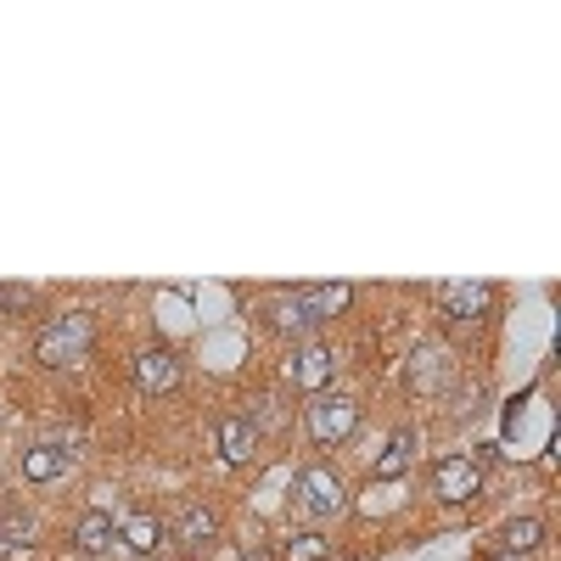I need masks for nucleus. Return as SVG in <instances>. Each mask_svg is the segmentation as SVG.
I'll return each instance as SVG.
<instances>
[{
	"instance_id": "nucleus-1",
	"label": "nucleus",
	"mask_w": 561,
	"mask_h": 561,
	"mask_svg": "<svg viewBox=\"0 0 561 561\" xmlns=\"http://www.w3.org/2000/svg\"><path fill=\"white\" fill-rule=\"evenodd\" d=\"M354 304V287H280L264 298L259 320H264V332L280 337V343H304V337H320L332 320H343Z\"/></svg>"
},
{
	"instance_id": "nucleus-2",
	"label": "nucleus",
	"mask_w": 561,
	"mask_h": 561,
	"mask_svg": "<svg viewBox=\"0 0 561 561\" xmlns=\"http://www.w3.org/2000/svg\"><path fill=\"white\" fill-rule=\"evenodd\" d=\"M287 505L298 511V517H309V528H325V523H337L354 511V483L337 460H325V455H309L293 483H287Z\"/></svg>"
},
{
	"instance_id": "nucleus-3",
	"label": "nucleus",
	"mask_w": 561,
	"mask_h": 561,
	"mask_svg": "<svg viewBox=\"0 0 561 561\" xmlns=\"http://www.w3.org/2000/svg\"><path fill=\"white\" fill-rule=\"evenodd\" d=\"M90 348H96V320H90V309H57L39 320L34 332V365L39 370H68L79 359H90Z\"/></svg>"
},
{
	"instance_id": "nucleus-4",
	"label": "nucleus",
	"mask_w": 561,
	"mask_h": 561,
	"mask_svg": "<svg viewBox=\"0 0 561 561\" xmlns=\"http://www.w3.org/2000/svg\"><path fill=\"white\" fill-rule=\"evenodd\" d=\"M433 314H438L444 332L472 337L500 314V287H489V280H444L433 293Z\"/></svg>"
},
{
	"instance_id": "nucleus-5",
	"label": "nucleus",
	"mask_w": 561,
	"mask_h": 561,
	"mask_svg": "<svg viewBox=\"0 0 561 561\" xmlns=\"http://www.w3.org/2000/svg\"><path fill=\"white\" fill-rule=\"evenodd\" d=\"M359 421H365V404L348 388H325V393L304 399V438L314 449H343L359 433Z\"/></svg>"
},
{
	"instance_id": "nucleus-6",
	"label": "nucleus",
	"mask_w": 561,
	"mask_h": 561,
	"mask_svg": "<svg viewBox=\"0 0 561 561\" xmlns=\"http://www.w3.org/2000/svg\"><path fill=\"white\" fill-rule=\"evenodd\" d=\"M337 370H343V348L332 337H304V343H287V354H280V382L304 399L332 388Z\"/></svg>"
},
{
	"instance_id": "nucleus-7",
	"label": "nucleus",
	"mask_w": 561,
	"mask_h": 561,
	"mask_svg": "<svg viewBox=\"0 0 561 561\" xmlns=\"http://www.w3.org/2000/svg\"><path fill=\"white\" fill-rule=\"evenodd\" d=\"M427 494H433L438 505H449V511L483 500V494H489V466H483V455H460V449L438 455V460L427 466Z\"/></svg>"
},
{
	"instance_id": "nucleus-8",
	"label": "nucleus",
	"mask_w": 561,
	"mask_h": 561,
	"mask_svg": "<svg viewBox=\"0 0 561 561\" xmlns=\"http://www.w3.org/2000/svg\"><path fill=\"white\" fill-rule=\"evenodd\" d=\"M225 539V511L214 500H197V494H185L174 505V517H169V545H180L185 556H203Z\"/></svg>"
},
{
	"instance_id": "nucleus-9",
	"label": "nucleus",
	"mask_w": 561,
	"mask_h": 561,
	"mask_svg": "<svg viewBox=\"0 0 561 561\" xmlns=\"http://www.w3.org/2000/svg\"><path fill=\"white\" fill-rule=\"evenodd\" d=\"M455 377H460V359L444 343H415L404 359V393L410 399H449Z\"/></svg>"
},
{
	"instance_id": "nucleus-10",
	"label": "nucleus",
	"mask_w": 561,
	"mask_h": 561,
	"mask_svg": "<svg viewBox=\"0 0 561 561\" xmlns=\"http://www.w3.org/2000/svg\"><path fill=\"white\" fill-rule=\"evenodd\" d=\"M214 455H219L225 466H237V472L259 466V455H264L259 415H253V410H225V415L214 421Z\"/></svg>"
},
{
	"instance_id": "nucleus-11",
	"label": "nucleus",
	"mask_w": 561,
	"mask_h": 561,
	"mask_svg": "<svg viewBox=\"0 0 561 561\" xmlns=\"http://www.w3.org/2000/svg\"><path fill=\"white\" fill-rule=\"evenodd\" d=\"M129 377H135V393L140 399H169L180 388V377H185V359L169 343H147V348H135Z\"/></svg>"
},
{
	"instance_id": "nucleus-12",
	"label": "nucleus",
	"mask_w": 561,
	"mask_h": 561,
	"mask_svg": "<svg viewBox=\"0 0 561 561\" xmlns=\"http://www.w3.org/2000/svg\"><path fill=\"white\" fill-rule=\"evenodd\" d=\"M118 545L135 556V561H152L169 550V517H158L152 505H135L118 517Z\"/></svg>"
},
{
	"instance_id": "nucleus-13",
	"label": "nucleus",
	"mask_w": 561,
	"mask_h": 561,
	"mask_svg": "<svg viewBox=\"0 0 561 561\" xmlns=\"http://www.w3.org/2000/svg\"><path fill=\"white\" fill-rule=\"evenodd\" d=\"M68 545H73V556H84V561H102V556H113V545H118V517H113L107 505H90V511H79V523H73Z\"/></svg>"
},
{
	"instance_id": "nucleus-14",
	"label": "nucleus",
	"mask_w": 561,
	"mask_h": 561,
	"mask_svg": "<svg viewBox=\"0 0 561 561\" xmlns=\"http://www.w3.org/2000/svg\"><path fill=\"white\" fill-rule=\"evenodd\" d=\"M73 472V449L68 444H57V438H39V444H23V455H18V478L23 483H57V478H68Z\"/></svg>"
},
{
	"instance_id": "nucleus-15",
	"label": "nucleus",
	"mask_w": 561,
	"mask_h": 561,
	"mask_svg": "<svg viewBox=\"0 0 561 561\" xmlns=\"http://www.w3.org/2000/svg\"><path fill=\"white\" fill-rule=\"evenodd\" d=\"M545 539H550V523L534 517V511H523V517H505V523L494 528V550L523 556V561H534V556L545 550Z\"/></svg>"
},
{
	"instance_id": "nucleus-16",
	"label": "nucleus",
	"mask_w": 561,
	"mask_h": 561,
	"mask_svg": "<svg viewBox=\"0 0 561 561\" xmlns=\"http://www.w3.org/2000/svg\"><path fill=\"white\" fill-rule=\"evenodd\" d=\"M34 550H39V517L7 505L0 511V561H34Z\"/></svg>"
},
{
	"instance_id": "nucleus-17",
	"label": "nucleus",
	"mask_w": 561,
	"mask_h": 561,
	"mask_svg": "<svg viewBox=\"0 0 561 561\" xmlns=\"http://www.w3.org/2000/svg\"><path fill=\"white\" fill-rule=\"evenodd\" d=\"M270 550H275V561H337V545L325 528H287Z\"/></svg>"
},
{
	"instance_id": "nucleus-18",
	"label": "nucleus",
	"mask_w": 561,
	"mask_h": 561,
	"mask_svg": "<svg viewBox=\"0 0 561 561\" xmlns=\"http://www.w3.org/2000/svg\"><path fill=\"white\" fill-rule=\"evenodd\" d=\"M410 460H415V433L399 427V433L382 444V455L370 460V478H377V483H399V478L410 472Z\"/></svg>"
},
{
	"instance_id": "nucleus-19",
	"label": "nucleus",
	"mask_w": 561,
	"mask_h": 561,
	"mask_svg": "<svg viewBox=\"0 0 561 561\" xmlns=\"http://www.w3.org/2000/svg\"><path fill=\"white\" fill-rule=\"evenodd\" d=\"M28 309H34V287H18V280H7V287H0V314L23 320Z\"/></svg>"
},
{
	"instance_id": "nucleus-20",
	"label": "nucleus",
	"mask_w": 561,
	"mask_h": 561,
	"mask_svg": "<svg viewBox=\"0 0 561 561\" xmlns=\"http://www.w3.org/2000/svg\"><path fill=\"white\" fill-rule=\"evenodd\" d=\"M242 561H275V550H270V545H253V550H248Z\"/></svg>"
},
{
	"instance_id": "nucleus-21",
	"label": "nucleus",
	"mask_w": 561,
	"mask_h": 561,
	"mask_svg": "<svg viewBox=\"0 0 561 561\" xmlns=\"http://www.w3.org/2000/svg\"><path fill=\"white\" fill-rule=\"evenodd\" d=\"M483 561H523V556H505V550H489Z\"/></svg>"
}]
</instances>
